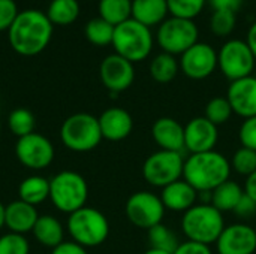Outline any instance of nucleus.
Masks as SVG:
<instances>
[{
    "label": "nucleus",
    "mask_w": 256,
    "mask_h": 254,
    "mask_svg": "<svg viewBox=\"0 0 256 254\" xmlns=\"http://www.w3.org/2000/svg\"><path fill=\"white\" fill-rule=\"evenodd\" d=\"M98 120L102 138L112 142L126 139L134 130V118L124 108H108L100 114Z\"/></svg>",
    "instance_id": "a211bd4d"
},
{
    "label": "nucleus",
    "mask_w": 256,
    "mask_h": 254,
    "mask_svg": "<svg viewBox=\"0 0 256 254\" xmlns=\"http://www.w3.org/2000/svg\"><path fill=\"white\" fill-rule=\"evenodd\" d=\"M144 254H171V253H168V252H164V250H158V249H148L147 252Z\"/></svg>",
    "instance_id": "49530a36"
},
{
    "label": "nucleus",
    "mask_w": 256,
    "mask_h": 254,
    "mask_svg": "<svg viewBox=\"0 0 256 254\" xmlns=\"http://www.w3.org/2000/svg\"><path fill=\"white\" fill-rule=\"evenodd\" d=\"M180 70V63L176 55L160 52L150 61V75L159 84H168L176 79Z\"/></svg>",
    "instance_id": "a878e982"
},
{
    "label": "nucleus",
    "mask_w": 256,
    "mask_h": 254,
    "mask_svg": "<svg viewBox=\"0 0 256 254\" xmlns=\"http://www.w3.org/2000/svg\"><path fill=\"white\" fill-rule=\"evenodd\" d=\"M225 229V220L219 210L212 204H196L182 217V231L188 241L204 246L216 244Z\"/></svg>",
    "instance_id": "7ed1b4c3"
},
{
    "label": "nucleus",
    "mask_w": 256,
    "mask_h": 254,
    "mask_svg": "<svg viewBox=\"0 0 256 254\" xmlns=\"http://www.w3.org/2000/svg\"><path fill=\"white\" fill-rule=\"evenodd\" d=\"M8 126L15 136L22 138V136L30 135V133H34L36 118L30 109L16 108L8 117Z\"/></svg>",
    "instance_id": "7c9ffc66"
},
{
    "label": "nucleus",
    "mask_w": 256,
    "mask_h": 254,
    "mask_svg": "<svg viewBox=\"0 0 256 254\" xmlns=\"http://www.w3.org/2000/svg\"><path fill=\"white\" fill-rule=\"evenodd\" d=\"M244 193H246L248 196H250L254 201H256V171L252 175H249V177L246 178V183H244Z\"/></svg>",
    "instance_id": "37998d69"
},
{
    "label": "nucleus",
    "mask_w": 256,
    "mask_h": 254,
    "mask_svg": "<svg viewBox=\"0 0 256 254\" xmlns=\"http://www.w3.org/2000/svg\"><path fill=\"white\" fill-rule=\"evenodd\" d=\"M38 219L39 214L36 211V207L28 205L20 199L4 207V226L14 234L24 235L27 232H32Z\"/></svg>",
    "instance_id": "412c9836"
},
{
    "label": "nucleus",
    "mask_w": 256,
    "mask_h": 254,
    "mask_svg": "<svg viewBox=\"0 0 256 254\" xmlns=\"http://www.w3.org/2000/svg\"><path fill=\"white\" fill-rule=\"evenodd\" d=\"M18 196L20 201L28 204V205H39L50 199V180L40 177V175H32L21 181L18 187Z\"/></svg>",
    "instance_id": "b1692460"
},
{
    "label": "nucleus",
    "mask_w": 256,
    "mask_h": 254,
    "mask_svg": "<svg viewBox=\"0 0 256 254\" xmlns=\"http://www.w3.org/2000/svg\"><path fill=\"white\" fill-rule=\"evenodd\" d=\"M172 254H213L210 250V246H204L200 243H194V241H184L180 243V246L177 247V250Z\"/></svg>",
    "instance_id": "ea45409f"
},
{
    "label": "nucleus",
    "mask_w": 256,
    "mask_h": 254,
    "mask_svg": "<svg viewBox=\"0 0 256 254\" xmlns=\"http://www.w3.org/2000/svg\"><path fill=\"white\" fill-rule=\"evenodd\" d=\"M30 246L24 235L20 234H4L0 237V254H28Z\"/></svg>",
    "instance_id": "c9c22d12"
},
{
    "label": "nucleus",
    "mask_w": 256,
    "mask_h": 254,
    "mask_svg": "<svg viewBox=\"0 0 256 254\" xmlns=\"http://www.w3.org/2000/svg\"><path fill=\"white\" fill-rule=\"evenodd\" d=\"M99 16L117 27L132 18V0H99Z\"/></svg>",
    "instance_id": "cd10ccee"
},
{
    "label": "nucleus",
    "mask_w": 256,
    "mask_h": 254,
    "mask_svg": "<svg viewBox=\"0 0 256 254\" xmlns=\"http://www.w3.org/2000/svg\"><path fill=\"white\" fill-rule=\"evenodd\" d=\"M4 226V205L0 202V229Z\"/></svg>",
    "instance_id": "a18cd8bd"
},
{
    "label": "nucleus",
    "mask_w": 256,
    "mask_h": 254,
    "mask_svg": "<svg viewBox=\"0 0 256 254\" xmlns=\"http://www.w3.org/2000/svg\"><path fill=\"white\" fill-rule=\"evenodd\" d=\"M32 232L40 246L50 249H56L57 246H60L64 237L62 223L52 216H39Z\"/></svg>",
    "instance_id": "5701e85b"
},
{
    "label": "nucleus",
    "mask_w": 256,
    "mask_h": 254,
    "mask_svg": "<svg viewBox=\"0 0 256 254\" xmlns=\"http://www.w3.org/2000/svg\"><path fill=\"white\" fill-rule=\"evenodd\" d=\"M111 45L114 46L116 54L130 63H140L152 54L154 37L148 27L130 18L114 28Z\"/></svg>",
    "instance_id": "20e7f679"
},
{
    "label": "nucleus",
    "mask_w": 256,
    "mask_h": 254,
    "mask_svg": "<svg viewBox=\"0 0 256 254\" xmlns=\"http://www.w3.org/2000/svg\"><path fill=\"white\" fill-rule=\"evenodd\" d=\"M168 13L166 0H132V19L148 28L160 25Z\"/></svg>",
    "instance_id": "4be33fe9"
},
{
    "label": "nucleus",
    "mask_w": 256,
    "mask_h": 254,
    "mask_svg": "<svg viewBox=\"0 0 256 254\" xmlns=\"http://www.w3.org/2000/svg\"><path fill=\"white\" fill-rule=\"evenodd\" d=\"M219 141V130L204 115L192 118L184 126V150L190 154L214 150Z\"/></svg>",
    "instance_id": "dca6fc26"
},
{
    "label": "nucleus",
    "mask_w": 256,
    "mask_h": 254,
    "mask_svg": "<svg viewBox=\"0 0 256 254\" xmlns=\"http://www.w3.org/2000/svg\"><path fill=\"white\" fill-rule=\"evenodd\" d=\"M243 195L244 190L242 186L232 180H228L212 192V205L220 213L234 211Z\"/></svg>",
    "instance_id": "393cba45"
},
{
    "label": "nucleus",
    "mask_w": 256,
    "mask_h": 254,
    "mask_svg": "<svg viewBox=\"0 0 256 254\" xmlns=\"http://www.w3.org/2000/svg\"><path fill=\"white\" fill-rule=\"evenodd\" d=\"M213 10H231L237 12L244 0H207Z\"/></svg>",
    "instance_id": "a19ab883"
},
{
    "label": "nucleus",
    "mask_w": 256,
    "mask_h": 254,
    "mask_svg": "<svg viewBox=\"0 0 256 254\" xmlns=\"http://www.w3.org/2000/svg\"><path fill=\"white\" fill-rule=\"evenodd\" d=\"M147 232H148V243H150L152 249L164 250V252L172 254L177 250V247L180 246L177 235L164 223L153 226Z\"/></svg>",
    "instance_id": "c756f323"
},
{
    "label": "nucleus",
    "mask_w": 256,
    "mask_h": 254,
    "mask_svg": "<svg viewBox=\"0 0 256 254\" xmlns=\"http://www.w3.org/2000/svg\"><path fill=\"white\" fill-rule=\"evenodd\" d=\"M234 111L231 108V103L228 102L226 96L220 97L216 96L213 99H210L204 108V117L212 121L214 126H224L230 121V118L232 117Z\"/></svg>",
    "instance_id": "2f4dec72"
},
{
    "label": "nucleus",
    "mask_w": 256,
    "mask_h": 254,
    "mask_svg": "<svg viewBox=\"0 0 256 254\" xmlns=\"http://www.w3.org/2000/svg\"><path fill=\"white\" fill-rule=\"evenodd\" d=\"M165 211L166 210L160 201V196L147 190L134 193L124 205V213L128 220L134 226L147 231L162 223L165 217Z\"/></svg>",
    "instance_id": "9b49d317"
},
{
    "label": "nucleus",
    "mask_w": 256,
    "mask_h": 254,
    "mask_svg": "<svg viewBox=\"0 0 256 254\" xmlns=\"http://www.w3.org/2000/svg\"><path fill=\"white\" fill-rule=\"evenodd\" d=\"M99 76L111 94H118L126 91L134 84L135 67L134 63L114 52L102 60L99 66Z\"/></svg>",
    "instance_id": "4468645a"
},
{
    "label": "nucleus",
    "mask_w": 256,
    "mask_h": 254,
    "mask_svg": "<svg viewBox=\"0 0 256 254\" xmlns=\"http://www.w3.org/2000/svg\"><path fill=\"white\" fill-rule=\"evenodd\" d=\"M238 139L242 147L256 151V115L246 118L238 129Z\"/></svg>",
    "instance_id": "e433bc0d"
},
{
    "label": "nucleus",
    "mask_w": 256,
    "mask_h": 254,
    "mask_svg": "<svg viewBox=\"0 0 256 254\" xmlns=\"http://www.w3.org/2000/svg\"><path fill=\"white\" fill-rule=\"evenodd\" d=\"M200 30L194 19H183L170 16L158 28L156 42L162 52L171 55H182L198 42Z\"/></svg>",
    "instance_id": "1a4fd4ad"
},
{
    "label": "nucleus",
    "mask_w": 256,
    "mask_h": 254,
    "mask_svg": "<svg viewBox=\"0 0 256 254\" xmlns=\"http://www.w3.org/2000/svg\"><path fill=\"white\" fill-rule=\"evenodd\" d=\"M237 24L236 12L231 10H213L212 19H210V28L214 36L226 37L230 36Z\"/></svg>",
    "instance_id": "72a5a7b5"
},
{
    "label": "nucleus",
    "mask_w": 256,
    "mask_h": 254,
    "mask_svg": "<svg viewBox=\"0 0 256 254\" xmlns=\"http://www.w3.org/2000/svg\"><path fill=\"white\" fill-rule=\"evenodd\" d=\"M63 145L75 153H87L94 150L102 138L99 120L87 112H78L68 117L60 129Z\"/></svg>",
    "instance_id": "0eeeda50"
},
{
    "label": "nucleus",
    "mask_w": 256,
    "mask_h": 254,
    "mask_svg": "<svg viewBox=\"0 0 256 254\" xmlns=\"http://www.w3.org/2000/svg\"><path fill=\"white\" fill-rule=\"evenodd\" d=\"M160 201L165 210L186 213L198 204V192L183 178L162 189Z\"/></svg>",
    "instance_id": "aec40b11"
},
{
    "label": "nucleus",
    "mask_w": 256,
    "mask_h": 254,
    "mask_svg": "<svg viewBox=\"0 0 256 254\" xmlns=\"http://www.w3.org/2000/svg\"><path fill=\"white\" fill-rule=\"evenodd\" d=\"M68 232L74 243L84 249L98 247L106 241L110 235V223L99 210L82 207L81 210L69 214Z\"/></svg>",
    "instance_id": "423d86ee"
},
{
    "label": "nucleus",
    "mask_w": 256,
    "mask_h": 254,
    "mask_svg": "<svg viewBox=\"0 0 256 254\" xmlns=\"http://www.w3.org/2000/svg\"><path fill=\"white\" fill-rule=\"evenodd\" d=\"M231 168L238 175H243L248 178L256 171V151L246 147H240L232 156Z\"/></svg>",
    "instance_id": "f704fd0d"
},
{
    "label": "nucleus",
    "mask_w": 256,
    "mask_h": 254,
    "mask_svg": "<svg viewBox=\"0 0 256 254\" xmlns=\"http://www.w3.org/2000/svg\"><path fill=\"white\" fill-rule=\"evenodd\" d=\"M87 199L88 186L78 172L63 171L50 180V201L58 211L72 214L86 207Z\"/></svg>",
    "instance_id": "39448f33"
},
{
    "label": "nucleus",
    "mask_w": 256,
    "mask_h": 254,
    "mask_svg": "<svg viewBox=\"0 0 256 254\" xmlns=\"http://www.w3.org/2000/svg\"><path fill=\"white\" fill-rule=\"evenodd\" d=\"M20 10L15 0H0V31H8Z\"/></svg>",
    "instance_id": "4c0bfd02"
},
{
    "label": "nucleus",
    "mask_w": 256,
    "mask_h": 254,
    "mask_svg": "<svg viewBox=\"0 0 256 254\" xmlns=\"http://www.w3.org/2000/svg\"><path fill=\"white\" fill-rule=\"evenodd\" d=\"M178 63L180 70L189 79L201 81L212 76L218 69V51L206 42H196L180 55Z\"/></svg>",
    "instance_id": "ddd939ff"
},
{
    "label": "nucleus",
    "mask_w": 256,
    "mask_h": 254,
    "mask_svg": "<svg viewBox=\"0 0 256 254\" xmlns=\"http://www.w3.org/2000/svg\"><path fill=\"white\" fill-rule=\"evenodd\" d=\"M219 254H255L256 231L246 223L225 226L216 241Z\"/></svg>",
    "instance_id": "2eb2a0df"
},
{
    "label": "nucleus",
    "mask_w": 256,
    "mask_h": 254,
    "mask_svg": "<svg viewBox=\"0 0 256 254\" xmlns=\"http://www.w3.org/2000/svg\"><path fill=\"white\" fill-rule=\"evenodd\" d=\"M114 25L102 19L100 16L92 18L86 24V37L94 46H108L112 43L114 37Z\"/></svg>",
    "instance_id": "c85d7f7f"
},
{
    "label": "nucleus",
    "mask_w": 256,
    "mask_h": 254,
    "mask_svg": "<svg viewBox=\"0 0 256 254\" xmlns=\"http://www.w3.org/2000/svg\"><path fill=\"white\" fill-rule=\"evenodd\" d=\"M246 42H248L250 51L254 52V55H255L256 58V21L250 25V28H249V31H248V39H246Z\"/></svg>",
    "instance_id": "c03bdc74"
},
{
    "label": "nucleus",
    "mask_w": 256,
    "mask_h": 254,
    "mask_svg": "<svg viewBox=\"0 0 256 254\" xmlns=\"http://www.w3.org/2000/svg\"><path fill=\"white\" fill-rule=\"evenodd\" d=\"M45 13L52 25H69L80 16V3L78 0H51Z\"/></svg>",
    "instance_id": "bb28decb"
},
{
    "label": "nucleus",
    "mask_w": 256,
    "mask_h": 254,
    "mask_svg": "<svg viewBox=\"0 0 256 254\" xmlns=\"http://www.w3.org/2000/svg\"><path fill=\"white\" fill-rule=\"evenodd\" d=\"M0 133H2V123H0Z\"/></svg>",
    "instance_id": "de8ad7c7"
},
{
    "label": "nucleus",
    "mask_w": 256,
    "mask_h": 254,
    "mask_svg": "<svg viewBox=\"0 0 256 254\" xmlns=\"http://www.w3.org/2000/svg\"><path fill=\"white\" fill-rule=\"evenodd\" d=\"M226 99L231 103L234 114L242 118H250L256 115V78L248 76L238 81H232L226 91Z\"/></svg>",
    "instance_id": "f3484780"
},
{
    "label": "nucleus",
    "mask_w": 256,
    "mask_h": 254,
    "mask_svg": "<svg viewBox=\"0 0 256 254\" xmlns=\"http://www.w3.org/2000/svg\"><path fill=\"white\" fill-rule=\"evenodd\" d=\"M184 156L177 151L158 150L150 154L142 165V178L147 184L164 189L183 178Z\"/></svg>",
    "instance_id": "6e6552de"
},
{
    "label": "nucleus",
    "mask_w": 256,
    "mask_h": 254,
    "mask_svg": "<svg viewBox=\"0 0 256 254\" xmlns=\"http://www.w3.org/2000/svg\"><path fill=\"white\" fill-rule=\"evenodd\" d=\"M236 216L242 220H250L256 216V201H254L250 196H248L246 193L243 195V198L240 199L238 205L234 210Z\"/></svg>",
    "instance_id": "58836bf2"
},
{
    "label": "nucleus",
    "mask_w": 256,
    "mask_h": 254,
    "mask_svg": "<svg viewBox=\"0 0 256 254\" xmlns=\"http://www.w3.org/2000/svg\"><path fill=\"white\" fill-rule=\"evenodd\" d=\"M51 254H88L86 252V249L74 241H63L60 246H57L56 249H52Z\"/></svg>",
    "instance_id": "79ce46f5"
},
{
    "label": "nucleus",
    "mask_w": 256,
    "mask_h": 254,
    "mask_svg": "<svg viewBox=\"0 0 256 254\" xmlns=\"http://www.w3.org/2000/svg\"><path fill=\"white\" fill-rule=\"evenodd\" d=\"M231 162L219 151L189 154L184 159L183 180L188 181L198 193L213 192L216 187L230 180Z\"/></svg>",
    "instance_id": "f03ea898"
},
{
    "label": "nucleus",
    "mask_w": 256,
    "mask_h": 254,
    "mask_svg": "<svg viewBox=\"0 0 256 254\" xmlns=\"http://www.w3.org/2000/svg\"><path fill=\"white\" fill-rule=\"evenodd\" d=\"M152 136L159 150L183 153L184 126L172 117H160L152 126Z\"/></svg>",
    "instance_id": "6ab92c4d"
},
{
    "label": "nucleus",
    "mask_w": 256,
    "mask_h": 254,
    "mask_svg": "<svg viewBox=\"0 0 256 254\" xmlns=\"http://www.w3.org/2000/svg\"><path fill=\"white\" fill-rule=\"evenodd\" d=\"M15 156L18 162L28 169H44L54 160V145L48 138L34 132L18 138Z\"/></svg>",
    "instance_id": "f8f14e48"
},
{
    "label": "nucleus",
    "mask_w": 256,
    "mask_h": 254,
    "mask_svg": "<svg viewBox=\"0 0 256 254\" xmlns=\"http://www.w3.org/2000/svg\"><path fill=\"white\" fill-rule=\"evenodd\" d=\"M207 0H166L171 16L183 19H195L206 7Z\"/></svg>",
    "instance_id": "473e14b6"
},
{
    "label": "nucleus",
    "mask_w": 256,
    "mask_h": 254,
    "mask_svg": "<svg viewBox=\"0 0 256 254\" xmlns=\"http://www.w3.org/2000/svg\"><path fill=\"white\" fill-rule=\"evenodd\" d=\"M52 24L46 13L38 9H26L18 13L8 30L12 49L24 57L40 54L52 37Z\"/></svg>",
    "instance_id": "f257e3e1"
},
{
    "label": "nucleus",
    "mask_w": 256,
    "mask_h": 254,
    "mask_svg": "<svg viewBox=\"0 0 256 254\" xmlns=\"http://www.w3.org/2000/svg\"><path fill=\"white\" fill-rule=\"evenodd\" d=\"M256 58L246 40L231 39L225 42L218 52V67L226 79L238 81L252 76Z\"/></svg>",
    "instance_id": "9d476101"
}]
</instances>
